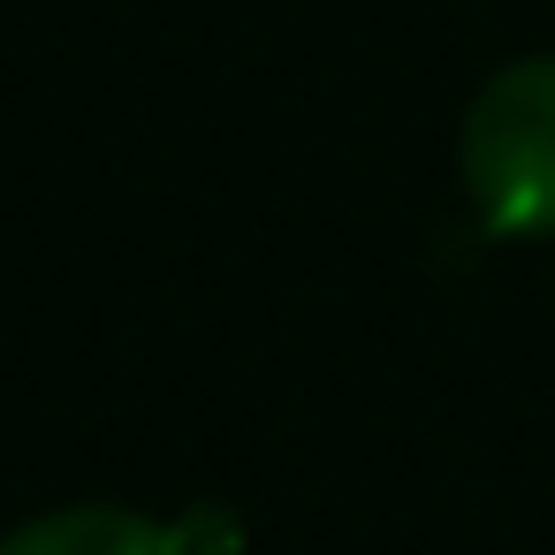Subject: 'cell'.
<instances>
[{"label":"cell","mask_w":555,"mask_h":555,"mask_svg":"<svg viewBox=\"0 0 555 555\" xmlns=\"http://www.w3.org/2000/svg\"><path fill=\"white\" fill-rule=\"evenodd\" d=\"M464 191L487 236H555V54L509 62L472 100Z\"/></svg>","instance_id":"obj_1"},{"label":"cell","mask_w":555,"mask_h":555,"mask_svg":"<svg viewBox=\"0 0 555 555\" xmlns=\"http://www.w3.org/2000/svg\"><path fill=\"white\" fill-rule=\"evenodd\" d=\"M0 555H191L183 532L138 517V509H115V502H77V509H54V517H31L0 540Z\"/></svg>","instance_id":"obj_2"}]
</instances>
